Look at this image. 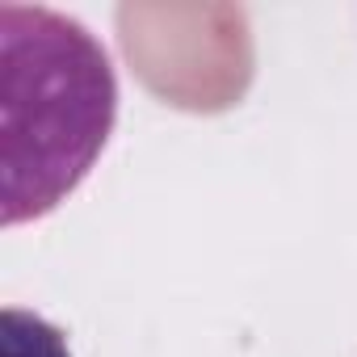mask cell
<instances>
[{"label": "cell", "instance_id": "cell-2", "mask_svg": "<svg viewBox=\"0 0 357 357\" xmlns=\"http://www.w3.org/2000/svg\"><path fill=\"white\" fill-rule=\"evenodd\" d=\"M0 349L5 357H72L63 332L22 307H5L0 315Z\"/></svg>", "mask_w": 357, "mask_h": 357}, {"label": "cell", "instance_id": "cell-1", "mask_svg": "<svg viewBox=\"0 0 357 357\" xmlns=\"http://www.w3.org/2000/svg\"><path fill=\"white\" fill-rule=\"evenodd\" d=\"M5 34V223L59 206L101 155L118 118L105 47L51 9H0Z\"/></svg>", "mask_w": 357, "mask_h": 357}]
</instances>
